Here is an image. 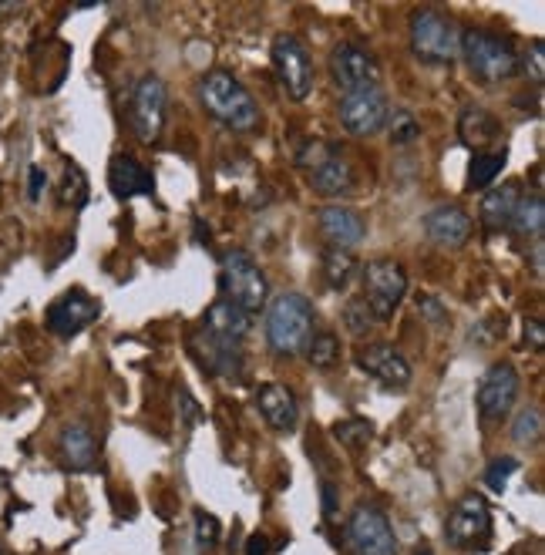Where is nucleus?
I'll list each match as a JSON object with an SVG mask.
<instances>
[{"label": "nucleus", "mask_w": 545, "mask_h": 555, "mask_svg": "<svg viewBox=\"0 0 545 555\" xmlns=\"http://www.w3.org/2000/svg\"><path fill=\"white\" fill-rule=\"evenodd\" d=\"M58 455L61 465L71 471H88L98 458V441L91 434L88 424H68L58 438Z\"/></svg>", "instance_id": "obj_22"}, {"label": "nucleus", "mask_w": 545, "mask_h": 555, "mask_svg": "<svg viewBox=\"0 0 545 555\" xmlns=\"http://www.w3.org/2000/svg\"><path fill=\"white\" fill-rule=\"evenodd\" d=\"M334 434H337L340 444H347V448H364V444L374 438V428H371V421L354 418V421H340L334 428Z\"/></svg>", "instance_id": "obj_33"}, {"label": "nucleus", "mask_w": 545, "mask_h": 555, "mask_svg": "<svg viewBox=\"0 0 545 555\" xmlns=\"http://www.w3.org/2000/svg\"><path fill=\"white\" fill-rule=\"evenodd\" d=\"M461 31L448 14L424 7L411 14V51L428 64H451L458 58Z\"/></svg>", "instance_id": "obj_5"}, {"label": "nucleus", "mask_w": 545, "mask_h": 555, "mask_svg": "<svg viewBox=\"0 0 545 555\" xmlns=\"http://www.w3.org/2000/svg\"><path fill=\"white\" fill-rule=\"evenodd\" d=\"M387 125H391V142L394 145H411L421 138V122L411 115V111L397 108L391 118H387Z\"/></svg>", "instance_id": "obj_32"}, {"label": "nucleus", "mask_w": 545, "mask_h": 555, "mask_svg": "<svg viewBox=\"0 0 545 555\" xmlns=\"http://www.w3.org/2000/svg\"><path fill=\"white\" fill-rule=\"evenodd\" d=\"M219 286H223V300L236 303L249 317H256L270 303V283H266L263 270L246 249H229L223 256V280H219Z\"/></svg>", "instance_id": "obj_4"}, {"label": "nucleus", "mask_w": 545, "mask_h": 555, "mask_svg": "<svg viewBox=\"0 0 545 555\" xmlns=\"http://www.w3.org/2000/svg\"><path fill=\"white\" fill-rule=\"evenodd\" d=\"M387 118H391V105H387V95L381 88L350 91V95L340 98V125L357 138L377 135L387 125Z\"/></svg>", "instance_id": "obj_11"}, {"label": "nucleus", "mask_w": 545, "mask_h": 555, "mask_svg": "<svg viewBox=\"0 0 545 555\" xmlns=\"http://www.w3.org/2000/svg\"><path fill=\"white\" fill-rule=\"evenodd\" d=\"M458 58H465L471 74H475L478 81H485V85L508 81L519 71V51L512 48V41L492 31H478V27L461 34Z\"/></svg>", "instance_id": "obj_3"}, {"label": "nucleus", "mask_w": 545, "mask_h": 555, "mask_svg": "<svg viewBox=\"0 0 545 555\" xmlns=\"http://www.w3.org/2000/svg\"><path fill=\"white\" fill-rule=\"evenodd\" d=\"M199 98L209 108V115L233 132H253L260 125V108H256L253 95L229 71H209L199 85Z\"/></svg>", "instance_id": "obj_2"}, {"label": "nucleus", "mask_w": 545, "mask_h": 555, "mask_svg": "<svg viewBox=\"0 0 545 555\" xmlns=\"http://www.w3.org/2000/svg\"><path fill=\"white\" fill-rule=\"evenodd\" d=\"M519 401V370L512 364H495L478 384L475 404L485 424H498L508 418V411Z\"/></svg>", "instance_id": "obj_12"}, {"label": "nucleus", "mask_w": 545, "mask_h": 555, "mask_svg": "<svg viewBox=\"0 0 545 555\" xmlns=\"http://www.w3.org/2000/svg\"><path fill=\"white\" fill-rule=\"evenodd\" d=\"M424 233L434 246L441 249H461L471 239V219L465 209L458 206H438L424 219Z\"/></svg>", "instance_id": "obj_19"}, {"label": "nucleus", "mask_w": 545, "mask_h": 555, "mask_svg": "<svg viewBox=\"0 0 545 555\" xmlns=\"http://www.w3.org/2000/svg\"><path fill=\"white\" fill-rule=\"evenodd\" d=\"M357 273V259L350 249H327L323 253V283L330 286V290H347L350 280H354Z\"/></svg>", "instance_id": "obj_27"}, {"label": "nucleus", "mask_w": 545, "mask_h": 555, "mask_svg": "<svg viewBox=\"0 0 545 555\" xmlns=\"http://www.w3.org/2000/svg\"><path fill=\"white\" fill-rule=\"evenodd\" d=\"M414 555H434V552L428 549V545H421V549H418V552H414Z\"/></svg>", "instance_id": "obj_45"}, {"label": "nucleus", "mask_w": 545, "mask_h": 555, "mask_svg": "<svg viewBox=\"0 0 545 555\" xmlns=\"http://www.w3.org/2000/svg\"><path fill=\"white\" fill-rule=\"evenodd\" d=\"M21 11V4H0V17H7V14H17Z\"/></svg>", "instance_id": "obj_44"}, {"label": "nucleus", "mask_w": 545, "mask_h": 555, "mask_svg": "<svg viewBox=\"0 0 545 555\" xmlns=\"http://www.w3.org/2000/svg\"><path fill=\"white\" fill-rule=\"evenodd\" d=\"M502 169H505V148L502 152H478L468 165V192H485L488 185H495Z\"/></svg>", "instance_id": "obj_28"}, {"label": "nucleus", "mask_w": 545, "mask_h": 555, "mask_svg": "<svg viewBox=\"0 0 545 555\" xmlns=\"http://www.w3.org/2000/svg\"><path fill=\"white\" fill-rule=\"evenodd\" d=\"M532 270H535V276H542V239H539V243H535V253H532Z\"/></svg>", "instance_id": "obj_43"}, {"label": "nucleus", "mask_w": 545, "mask_h": 555, "mask_svg": "<svg viewBox=\"0 0 545 555\" xmlns=\"http://www.w3.org/2000/svg\"><path fill=\"white\" fill-rule=\"evenodd\" d=\"M44 185H48V172H44L41 165H31V169H27V199L38 202L44 196Z\"/></svg>", "instance_id": "obj_39"}, {"label": "nucleus", "mask_w": 545, "mask_h": 555, "mask_svg": "<svg viewBox=\"0 0 545 555\" xmlns=\"http://www.w3.org/2000/svg\"><path fill=\"white\" fill-rule=\"evenodd\" d=\"M418 313H421V320L434 323V327H441V323L448 320L445 303H441L438 296H431V293H421V296H418Z\"/></svg>", "instance_id": "obj_38"}, {"label": "nucleus", "mask_w": 545, "mask_h": 555, "mask_svg": "<svg viewBox=\"0 0 545 555\" xmlns=\"http://www.w3.org/2000/svg\"><path fill=\"white\" fill-rule=\"evenodd\" d=\"M189 347H192V357L219 377H239V370H243V347H239L236 340L216 337V333H209L206 327H199L192 333Z\"/></svg>", "instance_id": "obj_15"}, {"label": "nucleus", "mask_w": 545, "mask_h": 555, "mask_svg": "<svg viewBox=\"0 0 545 555\" xmlns=\"http://www.w3.org/2000/svg\"><path fill=\"white\" fill-rule=\"evenodd\" d=\"M165 118H169V91H165L159 74H145V78H138L132 91V108H128V122H132L138 142H159Z\"/></svg>", "instance_id": "obj_7"}, {"label": "nucleus", "mask_w": 545, "mask_h": 555, "mask_svg": "<svg viewBox=\"0 0 545 555\" xmlns=\"http://www.w3.org/2000/svg\"><path fill=\"white\" fill-rule=\"evenodd\" d=\"M273 68L280 85L286 88V95L303 101L313 88V64L310 51L303 48L300 37L293 34H276L273 37Z\"/></svg>", "instance_id": "obj_10"}, {"label": "nucleus", "mask_w": 545, "mask_h": 555, "mask_svg": "<svg viewBox=\"0 0 545 555\" xmlns=\"http://www.w3.org/2000/svg\"><path fill=\"white\" fill-rule=\"evenodd\" d=\"M317 229L330 249H354L367 236V222L360 219V212L347 206H323L317 212Z\"/></svg>", "instance_id": "obj_18"}, {"label": "nucleus", "mask_w": 545, "mask_h": 555, "mask_svg": "<svg viewBox=\"0 0 545 555\" xmlns=\"http://www.w3.org/2000/svg\"><path fill=\"white\" fill-rule=\"evenodd\" d=\"M445 539L451 549L461 552H482L492 542V512L482 495H465L461 502L451 508L445 522Z\"/></svg>", "instance_id": "obj_6"}, {"label": "nucleus", "mask_w": 545, "mask_h": 555, "mask_svg": "<svg viewBox=\"0 0 545 555\" xmlns=\"http://www.w3.org/2000/svg\"><path fill=\"white\" fill-rule=\"evenodd\" d=\"M525 347L529 350H539L545 347V327H542V320H525Z\"/></svg>", "instance_id": "obj_40"}, {"label": "nucleus", "mask_w": 545, "mask_h": 555, "mask_svg": "<svg viewBox=\"0 0 545 555\" xmlns=\"http://www.w3.org/2000/svg\"><path fill=\"white\" fill-rule=\"evenodd\" d=\"M320 502H323V515H327V518L337 515L340 498H337V488L330 485V481H320Z\"/></svg>", "instance_id": "obj_41"}, {"label": "nucleus", "mask_w": 545, "mask_h": 555, "mask_svg": "<svg viewBox=\"0 0 545 555\" xmlns=\"http://www.w3.org/2000/svg\"><path fill=\"white\" fill-rule=\"evenodd\" d=\"M330 74H334V85L344 95L377 88V81H381L377 58L367 48H360V44H337L334 54H330Z\"/></svg>", "instance_id": "obj_13"}, {"label": "nucleus", "mask_w": 545, "mask_h": 555, "mask_svg": "<svg viewBox=\"0 0 545 555\" xmlns=\"http://www.w3.org/2000/svg\"><path fill=\"white\" fill-rule=\"evenodd\" d=\"M344 542L350 555H397L394 529L377 505H357L347 518Z\"/></svg>", "instance_id": "obj_9"}, {"label": "nucleus", "mask_w": 545, "mask_h": 555, "mask_svg": "<svg viewBox=\"0 0 545 555\" xmlns=\"http://www.w3.org/2000/svg\"><path fill=\"white\" fill-rule=\"evenodd\" d=\"M519 64L525 68V74H529V78L535 81V85H542V81H545V44L542 41H532V48L525 51V58Z\"/></svg>", "instance_id": "obj_37"}, {"label": "nucleus", "mask_w": 545, "mask_h": 555, "mask_svg": "<svg viewBox=\"0 0 545 555\" xmlns=\"http://www.w3.org/2000/svg\"><path fill=\"white\" fill-rule=\"evenodd\" d=\"M313 303L303 293H276L266 303V344L276 357H300L313 337Z\"/></svg>", "instance_id": "obj_1"}, {"label": "nucleus", "mask_w": 545, "mask_h": 555, "mask_svg": "<svg viewBox=\"0 0 545 555\" xmlns=\"http://www.w3.org/2000/svg\"><path fill=\"white\" fill-rule=\"evenodd\" d=\"M519 199H522L519 182H505V185H495V189L485 192V199H482V226L488 229V233H502V229H508V222H512V216H515Z\"/></svg>", "instance_id": "obj_24"}, {"label": "nucleus", "mask_w": 545, "mask_h": 555, "mask_svg": "<svg viewBox=\"0 0 545 555\" xmlns=\"http://www.w3.org/2000/svg\"><path fill=\"white\" fill-rule=\"evenodd\" d=\"M498 135H502V125H498V118L492 111L468 105L458 115V138H461V145L471 148V152H485L488 145L498 142Z\"/></svg>", "instance_id": "obj_23"}, {"label": "nucleus", "mask_w": 545, "mask_h": 555, "mask_svg": "<svg viewBox=\"0 0 545 555\" xmlns=\"http://www.w3.org/2000/svg\"><path fill=\"white\" fill-rule=\"evenodd\" d=\"M270 552H273L270 535H263V532H253V535H249V542H246V555H270Z\"/></svg>", "instance_id": "obj_42"}, {"label": "nucleus", "mask_w": 545, "mask_h": 555, "mask_svg": "<svg viewBox=\"0 0 545 555\" xmlns=\"http://www.w3.org/2000/svg\"><path fill=\"white\" fill-rule=\"evenodd\" d=\"M508 229L539 243L542 233H545V202H542L539 192H535V196H522L519 199V206H515V216H512V222H508Z\"/></svg>", "instance_id": "obj_26"}, {"label": "nucleus", "mask_w": 545, "mask_h": 555, "mask_svg": "<svg viewBox=\"0 0 545 555\" xmlns=\"http://www.w3.org/2000/svg\"><path fill=\"white\" fill-rule=\"evenodd\" d=\"M307 175H310V189L317 192V196H327V199L347 196V192H354V185H357L354 165L344 159V152H340L337 145L330 148V152L323 155Z\"/></svg>", "instance_id": "obj_17"}, {"label": "nucleus", "mask_w": 545, "mask_h": 555, "mask_svg": "<svg viewBox=\"0 0 545 555\" xmlns=\"http://www.w3.org/2000/svg\"><path fill=\"white\" fill-rule=\"evenodd\" d=\"M519 471V461L515 458H495L492 465L485 468V485L492 488V492H502L505 488V481Z\"/></svg>", "instance_id": "obj_35"}, {"label": "nucleus", "mask_w": 545, "mask_h": 555, "mask_svg": "<svg viewBox=\"0 0 545 555\" xmlns=\"http://www.w3.org/2000/svg\"><path fill=\"white\" fill-rule=\"evenodd\" d=\"M344 323H347V330L354 333V337H364V333L371 330L377 320H374V313L367 310L364 300H350L344 307Z\"/></svg>", "instance_id": "obj_34"}, {"label": "nucleus", "mask_w": 545, "mask_h": 555, "mask_svg": "<svg viewBox=\"0 0 545 555\" xmlns=\"http://www.w3.org/2000/svg\"><path fill=\"white\" fill-rule=\"evenodd\" d=\"M542 428H545L542 407H535V404L532 407H522L519 418H515V424H512V441L515 444H539Z\"/></svg>", "instance_id": "obj_31"}, {"label": "nucleus", "mask_w": 545, "mask_h": 555, "mask_svg": "<svg viewBox=\"0 0 545 555\" xmlns=\"http://www.w3.org/2000/svg\"><path fill=\"white\" fill-rule=\"evenodd\" d=\"M98 313H101V303L95 296H88L85 290H68L51 303L44 320H48V330L54 337L71 340V337H78L81 330H88L91 323L98 320Z\"/></svg>", "instance_id": "obj_14"}, {"label": "nucleus", "mask_w": 545, "mask_h": 555, "mask_svg": "<svg viewBox=\"0 0 545 555\" xmlns=\"http://www.w3.org/2000/svg\"><path fill=\"white\" fill-rule=\"evenodd\" d=\"M357 367L377 384L391 387V391H404L411 384V364L404 360L391 344H367L357 350Z\"/></svg>", "instance_id": "obj_16"}, {"label": "nucleus", "mask_w": 545, "mask_h": 555, "mask_svg": "<svg viewBox=\"0 0 545 555\" xmlns=\"http://www.w3.org/2000/svg\"><path fill=\"white\" fill-rule=\"evenodd\" d=\"M219 535H223L219 518L209 515V512H196V539H199L202 549H212V545L219 542Z\"/></svg>", "instance_id": "obj_36"}, {"label": "nucleus", "mask_w": 545, "mask_h": 555, "mask_svg": "<svg viewBox=\"0 0 545 555\" xmlns=\"http://www.w3.org/2000/svg\"><path fill=\"white\" fill-rule=\"evenodd\" d=\"M202 327H206L209 333H216V337H226V340L243 344V337L249 333V327H253V320H249V313L239 310L236 303L216 300L206 310V317H202Z\"/></svg>", "instance_id": "obj_25"}, {"label": "nucleus", "mask_w": 545, "mask_h": 555, "mask_svg": "<svg viewBox=\"0 0 545 555\" xmlns=\"http://www.w3.org/2000/svg\"><path fill=\"white\" fill-rule=\"evenodd\" d=\"M256 404H260V414L266 418V424L276 431H293L300 421V404L293 397L290 387L283 384H263L256 391Z\"/></svg>", "instance_id": "obj_21"}, {"label": "nucleus", "mask_w": 545, "mask_h": 555, "mask_svg": "<svg viewBox=\"0 0 545 555\" xmlns=\"http://www.w3.org/2000/svg\"><path fill=\"white\" fill-rule=\"evenodd\" d=\"M404 293H408V273L401 270V263L394 259H374L364 266V296L367 310L374 313V320L381 323L401 307Z\"/></svg>", "instance_id": "obj_8"}, {"label": "nucleus", "mask_w": 545, "mask_h": 555, "mask_svg": "<svg viewBox=\"0 0 545 555\" xmlns=\"http://www.w3.org/2000/svg\"><path fill=\"white\" fill-rule=\"evenodd\" d=\"M303 354H307L310 367H317V370H334L337 360H340V340H337V333H330V330L313 333Z\"/></svg>", "instance_id": "obj_29"}, {"label": "nucleus", "mask_w": 545, "mask_h": 555, "mask_svg": "<svg viewBox=\"0 0 545 555\" xmlns=\"http://www.w3.org/2000/svg\"><path fill=\"white\" fill-rule=\"evenodd\" d=\"M108 185H112L115 199H135V196H152L155 192V179L152 172L145 169L135 155H115L112 165H108Z\"/></svg>", "instance_id": "obj_20"}, {"label": "nucleus", "mask_w": 545, "mask_h": 555, "mask_svg": "<svg viewBox=\"0 0 545 555\" xmlns=\"http://www.w3.org/2000/svg\"><path fill=\"white\" fill-rule=\"evenodd\" d=\"M61 206L81 209L88 202V175L78 169L75 162L64 165V179H61V192H58Z\"/></svg>", "instance_id": "obj_30"}]
</instances>
